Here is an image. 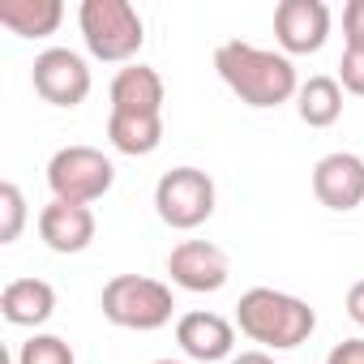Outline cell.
<instances>
[{
	"mask_svg": "<svg viewBox=\"0 0 364 364\" xmlns=\"http://www.w3.org/2000/svg\"><path fill=\"white\" fill-rule=\"evenodd\" d=\"M215 73L249 107H279V103L296 99V90H300L291 56L245 43V39H232L215 52Z\"/></svg>",
	"mask_w": 364,
	"mask_h": 364,
	"instance_id": "obj_1",
	"label": "cell"
},
{
	"mask_svg": "<svg viewBox=\"0 0 364 364\" xmlns=\"http://www.w3.org/2000/svg\"><path fill=\"white\" fill-rule=\"evenodd\" d=\"M236 330L262 343V351H291L313 338L317 313L300 296H287L274 287H249L236 304Z\"/></svg>",
	"mask_w": 364,
	"mask_h": 364,
	"instance_id": "obj_2",
	"label": "cell"
},
{
	"mask_svg": "<svg viewBox=\"0 0 364 364\" xmlns=\"http://www.w3.org/2000/svg\"><path fill=\"white\" fill-rule=\"evenodd\" d=\"M82 43L103 65H133L146 43V22L129 0H82Z\"/></svg>",
	"mask_w": 364,
	"mask_h": 364,
	"instance_id": "obj_3",
	"label": "cell"
},
{
	"mask_svg": "<svg viewBox=\"0 0 364 364\" xmlns=\"http://www.w3.org/2000/svg\"><path fill=\"white\" fill-rule=\"evenodd\" d=\"M99 309L112 326L120 330H137V334H150V330H163L176 313V296L167 283L159 279H146V274H116L103 283V296H99Z\"/></svg>",
	"mask_w": 364,
	"mask_h": 364,
	"instance_id": "obj_4",
	"label": "cell"
},
{
	"mask_svg": "<svg viewBox=\"0 0 364 364\" xmlns=\"http://www.w3.org/2000/svg\"><path fill=\"white\" fill-rule=\"evenodd\" d=\"M116 185V163L99 146H60L48 159V189L56 202L90 206L107 198Z\"/></svg>",
	"mask_w": 364,
	"mask_h": 364,
	"instance_id": "obj_5",
	"label": "cell"
},
{
	"mask_svg": "<svg viewBox=\"0 0 364 364\" xmlns=\"http://www.w3.org/2000/svg\"><path fill=\"white\" fill-rule=\"evenodd\" d=\"M215 180L202 167H171L154 185V215L176 232H193L215 215Z\"/></svg>",
	"mask_w": 364,
	"mask_h": 364,
	"instance_id": "obj_6",
	"label": "cell"
},
{
	"mask_svg": "<svg viewBox=\"0 0 364 364\" xmlns=\"http://www.w3.org/2000/svg\"><path fill=\"white\" fill-rule=\"evenodd\" d=\"M35 95L52 107H77L90 95V65L73 48H48L31 65Z\"/></svg>",
	"mask_w": 364,
	"mask_h": 364,
	"instance_id": "obj_7",
	"label": "cell"
},
{
	"mask_svg": "<svg viewBox=\"0 0 364 364\" xmlns=\"http://www.w3.org/2000/svg\"><path fill=\"white\" fill-rule=\"evenodd\" d=\"M330 5L326 0H279L274 9V39L283 56H313L330 39Z\"/></svg>",
	"mask_w": 364,
	"mask_h": 364,
	"instance_id": "obj_8",
	"label": "cell"
},
{
	"mask_svg": "<svg viewBox=\"0 0 364 364\" xmlns=\"http://www.w3.org/2000/svg\"><path fill=\"white\" fill-rule=\"evenodd\" d=\"M167 274H171V283H176L180 291L206 296V291L228 287L232 262H228V253H223L219 245H210V240H180V245L167 253Z\"/></svg>",
	"mask_w": 364,
	"mask_h": 364,
	"instance_id": "obj_9",
	"label": "cell"
},
{
	"mask_svg": "<svg viewBox=\"0 0 364 364\" xmlns=\"http://www.w3.org/2000/svg\"><path fill=\"white\" fill-rule=\"evenodd\" d=\"M313 198L326 206V210H355L364 202V159L351 154V150H334L326 159H317L313 167Z\"/></svg>",
	"mask_w": 364,
	"mask_h": 364,
	"instance_id": "obj_10",
	"label": "cell"
},
{
	"mask_svg": "<svg viewBox=\"0 0 364 364\" xmlns=\"http://www.w3.org/2000/svg\"><path fill=\"white\" fill-rule=\"evenodd\" d=\"M176 343L189 360H202V364H215V360H232L236 351V326L210 309H193L176 321Z\"/></svg>",
	"mask_w": 364,
	"mask_h": 364,
	"instance_id": "obj_11",
	"label": "cell"
},
{
	"mask_svg": "<svg viewBox=\"0 0 364 364\" xmlns=\"http://www.w3.org/2000/svg\"><path fill=\"white\" fill-rule=\"evenodd\" d=\"M99 223H95V210L90 206H73V202H48L39 210V236L52 253H86L90 240H95Z\"/></svg>",
	"mask_w": 364,
	"mask_h": 364,
	"instance_id": "obj_12",
	"label": "cell"
},
{
	"mask_svg": "<svg viewBox=\"0 0 364 364\" xmlns=\"http://www.w3.org/2000/svg\"><path fill=\"white\" fill-rule=\"evenodd\" d=\"M107 95H112V112H133V116H163V99H167L159 69L137 65V60L112 77Z\"/></svg>",
	"mask_w": 364,
	"mask_h": 364,
	"instance_id": "obj_13",
	"label": "cell"
},
{
	"mask_svg": "<svg viewBox=\"0 0 364 364\" xmlns=\"http://www.w3.org/2000/svg\"><path fill=\"white\" fill-rule=\"evenodd\" d=\"M0 313H5L9 326L39 330L56 313V287L48 279H14L0 291Z\"/></svg>",
	"mask_w": 364,
	"mask_h": 364,
	"instance_id": "obj_14",
	"label": "cell"
},
{
	"mask_svg": "<svg viewBox=\"0 0 364 364\" xmlns=\"http://www.w3.org/2000/svg\"><path fill=\"white\" fill-rule=\"evenodd\" d=\"M65 22L60 0H0V26L18 39H48Z\"/></svg>",
	"mask_w": 364,
	"mask_h": 364,
	"instance_id": "obj_15",
	"label": "cell"
},
{
	"mask_svg": "<svg viewBox=\"0 0 364 364\" xmlns=\"http://www.w3.org/2000/svg\"><path fill=\"white\" fill-rule=\"evenodd\" d=\"M107 141H112V150H120L129 159H146L163 146V116L107 112Z\"/></svg>",
	"mask_w": 364,
	"mask_h": 364,
	"instance_id": "obj_16",
	"label": "cell"
},
{
	"mask_svg": "<svg viewBox=\"0 0 364 364\" xmlns=\"http://www.w3.org/2000/svg\"><path fill=\"white\" fill-rule=\"evenodd\" d=\"M296 112H300V120H304L309 129H330V124L343 116V86H338V77L317 73V77L300 82V90H296Z\"/></svg>",
	"mask_w": 364,
	"mask_h": 364,
	"instance_id": "obj_17",
	"label": "cell"
},
{
	"mask_svg": "<svg viewBox=\"0 0 364 364\" xmlns=\"http://www.w3.org/2000/svg\"><path fill=\"white\" fill-rule=\"evenodd\" d=\"M18 364H77V355L60 334H31L18 351Z\"/></svg>",
	"mask_w": 364,
	"mask_h": 364,
	"instance_id": "obj_18",
	"label": "cell"
},
{
	"mask_svg": "<svg viewBox=\"0 0 364 364\" xmlns=\"http://www.w3.org/2000/svg\"><path fill=\"white\" fill-rule=\"evenodd\" d=\"M26 228V198L14 180L0 185V245H14Z\"/></svg>",
	"mask_w": 364,
	"mask_h": 364,
	"instance_id": "obj_19",
	"label": "cell"
},
{
	"mask_svg": "<svg viewBox=\"0 0 364 364\" xmlns=\"http://www.w3.org/2000/svg\"><path fill=\"white\" fill-rule=\"evenodd\" d=\"M338 86H343L347 95H360V99H364V48H343Z\"/></svg>",
	"mask_w": 364,
	"mask_h": 364,
	"instance_id": "obj_20",
	"label": "cell"
},
{
	"mask_svg": "<svg viewBox=\"0 0 364 364\" xmlns=\"http://www.w3.org/2000/svg\"><path fill=\"white\" fill-rule=\"evenodd\" d=\"M343 39H347V48H364V0H347V9H343Z\"/></svg>",
	"mask_w": 364,
	"mask_h": 364,
	"instance_id": "obj_21",
	"label": "cell"
},
{
	"mask_svg": "<svg viewBox=\"0 0 364 364\" xmlns=\"http://www.w3.org/2000/svg\"><path fill=\"white\" fill-rule=\"evenodd\" d=\"M326 364H364V338H343L330 347Z\"/></svg>",
	"mask_w": 364,
	"mask_h": 364,
	"instance_id": "obj_22",
	"label": "cell"
},
{
	"mask_svg": "<svg viewBox=\"0 0 364 364\" xmlns=\"http://www.w3.org/2000/svg\"><path fill=\"white\" fill-rule=\"evenodd\" d=\"M347 317L364 330V279H355V283L347 287Z\"/></svg>",
	"mask_w": 364,
	"mask_h": 364,
	"instance_id": "obj_23",
	"label": "cell"
},
{
	"mask_svg": "<svg viewBox=\"0 0 364 364\" xmlns=\"http://www.w3.org/2000/svg\"><path fill=\"white\" fill-rule=\"evenodd\" d=\"M228 364H274V355H270V351H262V347H257V351H240V355H232V360H228Z\"/></svg>",
	"mask_w": 364,
	"mask_h": 364,
	"instance_id": "obj_24",
	"label": "cell"
},
{
	"mask_svg": "<svg viewBox=\"0 0 364 364\" xmlns=\"http://www.w3.org/2000/svg\"><path fill=\"white\" fill-rule=\"evenodd\" d=\"M154 364H180V360H154Z\"/></svg>",
	"mask_w": 364,
	"mask_h": 364,
	"instance_id": "obj_25",
	"label": "cell"
}]
</instances>
